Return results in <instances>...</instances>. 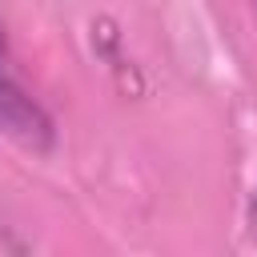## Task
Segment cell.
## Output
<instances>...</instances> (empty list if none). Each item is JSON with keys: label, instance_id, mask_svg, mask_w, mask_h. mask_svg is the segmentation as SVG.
Instances as JSON below:
<instances>
[{"label": "cell", "instance_id": "cell-2", "mask_svg": "<svg viewBox=\"0 0 257 257\" xmlns=\"http://www.w3.org/2000/svg\"><path fill=\"white\" fill-rule=\"evenodd\" d=\"M249 4H253V16H257V0H249Z\"/></svg>", "mask_w": 257, "mask_h": 257}, {"label": "cell", "instance_id": "cell-1", "mask_svg": "<svg viewBox=\"0 0 257 257\" xmlns=\"http://www.w3.org/2000/svg\"><path fill=\"white\" fill-rule=\"evenodd\" d=\"M8 80H16V76L8 72V56H4V36H0V84H8Z\"/></svg>", "mask_w": 257, "mask_h": 257}]
</instances>
